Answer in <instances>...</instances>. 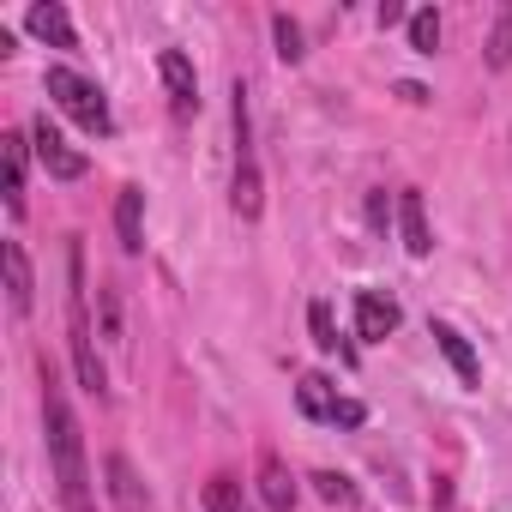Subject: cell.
<instances>
[{"label": "cell", "instance_id": "obj_13", "mask_svg": "<svg viewBox=\"0 0 512 512\" xmlns=\"http://www.w3.org/2000/svg\"><path fill=\"white\" fill-rule=\"evenodd\" d=\"M398 229H404V247L416 260L434 253V235H428V217H422V193H398Z\"/></svg>", "mask_w": 512, "mask_h": 512}, {"label": "cell", "instance_id": "obj_3", "mask_svg": "<svg viewBox=\"0 0 512 512\" xmlns=\"http://www.w3.org/2000/svg\"><path fill=\"white\" fill-rule=\"evenodd\" d=\"M43 85H49L55 109H61V115H73L85 133H97V139H103V133H115L109 103H103V91H97L85 73H73V67H49V79H43Z\"/></svg>", "mask_w": 512, "mask_h": 512}, {"label": "cell", "instance_id": "obj_11", "mask_svg": "<svg viewBox=\"0 0 512 512\" xmlns=\"http://www.w3.org/2000/svg\"><path fill=\"white\" fill-rule=\"evenodd\" d=\"M428 332H434V344H440V356H446V362H452V374H458V380H464V386H476V380H482V368H476V350H470V344H464V332H452V326H446V320H434V326H428Z\"/></svg>", "mask_w": 512, "mask_h": 512}, {"label": "cell", "instance_id": "obj_1", "mask_svg": "<svg viewBox=\"0 0 512 512\" xmlns=\"http://www.w3.org/2000/svg\"><path fill=\"white\" fill-rule=\"evenodd\" d=\"M43 428H49V458H55V482H61V506L67 512H91V482H85V434L79 416L67 404V392L55 386V374L43 368Z\"/></svg>", "mask_w": 512, "mask_h": 512}, {"label": "cell", "instance_id": "obj_10", "mask_svg": "<svg viewBox=\"0 0 512 512\" xmlns=\"http://www.w3.org/2000/svg\"><path fill=\"white\" fill-rule=\"evenodd\" d=\"M0 163H7V205H13V217L25 211V163H31V139L25 133H7L0 139Z\"/></svg>", "mask_w": 512, "mask_h": 512}, {"label": "cell", "instance_id": "obj_22", "mask_svg": "<svg viewBox=\"0 0 512 512\" xmlns=\"http://www.w3.org/2000/svg\"><path fill=\"white\" fill-rule=\"evenodd\" d=\"M308 326H314V344H320V350H338V326H332V308H326V302L308 308Z\"/></svg>", "mask_w": 512, "mask_h": 512}, {"label": "cell", "instance_id": "obj_23", "mask_svg": "<svg viewBox=\"0 0 512 512\" xmlns=\"http://www.w3.org/2000/svg\"><path fill=\"white\" fill-rule=\"evenodd\" d=\"M362 416H368V410H362V404H356V398H344V404H338V416H332V422H344V428H356V422H362Z\"/></svg>", "mask_w": 512, "mask_h": 512}, {"label": "cell", "instance_id": "obj_7", "mask_svg": "<svg viewBox=\"0 0 512 512\" xmlns=\"http://www.w3.org/2000/svg\"><path fill=\"white\" fill-rule=\"evenodd\" d=\"M0 266H7V308L25 320V314H31V302H37V284H31V260H25V247H19V241H7V247H0Z\"/></svg>", "mask_w": 512, "mask_h": 512}, {"label": "cell", "instance_id": "obj_8", "mask_svg": "<svg viewBox=\"0 0 512 512\" xmlns=\"http://www.w3.org/2000/svg\"><path fill=\"white\" fill-rule=\"evenodd\" d=\"M25 25H31V37H43L49 49H79V37H73V19H67V7H61V0H37V7L25 13Z\"/></svg>", "mask_w": 512, "mask_h": 512}, {"label": "cell", "instance_id": "obj_14", "mask_svg": "<svg viewBox=\"0 0 512 512\" xmlns=\"http://www.w3.org/2000/svg\"><path fill=\"white\" fill-rule=\"evenodd\" d=\"M115 229H121V247H127V253L145 247V193H139V187H121V199H115Z\"/></svg>", "mask_w": 512, "mask_h": 512}, {"label": "cell", "instance_id": "obj_4", "mask_svg": "<svg viewBox=\"0 0 512 512\" xmlns=\"http://www.w3.org/2000/svg\"><path fill=\"white\" fill-rule=\"evenodd\" d=\"M31 151H37V163H43L55 181H79V175H85V151H73L49 115H37V127H31Z\"/></svg>", "mask_w": 512, "mask_h": 512}, {"label": "cell", "instance_id": "obj_2", "mask_svg": "<svg viewBox=\"0 0 512 512\" xmlns=\"http://www.w3.org/2000/svg\"><path fill=\"white\" fill-rule=\"evenodd\" d=\"M67 338H73V368H79V386L91 392V398H103L109 392V374H103V362H97V350H91V320H85V253H79V241H67Z\"/></svg>", "mask_w": 512, "mask_h": 512}, {"label": "cell", "instance_id": "obj_15", "mask_svg": "<svg viewBox=\"0 0 512 512\" xmlns=\"http://www.w3.org/2000/svg\"><path fill=\"white\" fill-rule=\"evenodd\" d=\"M296 404H302V416H314V422H332L338 416V386L326 380V374H302V386H296Z\"/></svg>", "mask_w": 512, "mask_h": 512}, {"label": "cell", "instance_id": "obj_9", "mask_svg": "<svg viewBox=\"0 0 512 512\" xmlns=\"http://www.w3.org/2000/svg\"><path fill=\"white\" fill-rule=\"evenodd\" d=\"M103 476H109V494H115V506H121V512H151V494H145L139 470H133V464H127L121 452H109Z\"/></svg>", "mask_w": 512, "mask_h": 512}, {"label": "cell", "instance_id": "obj_18", "mask_svg": "<svg viewBox=\"0 0 512 512\" xmlns=\"http://www.w3.org/2000/svg\"><path fill=\"white\" fill-rule=\"evenodd\" d=\"M205 512H253V506L241 500V482L235 476H211L205 482Z\"/></svg>", "mask_w": 512, "mask_h": 512}, {"label": "cell", "instance_id": "obj_5", "mask_svg": "<svg viewBox=\"0 0 512 512\" xmlns=\"http://www.w3.org/2000/svg\"><path fill=\"white\" fill-rule=\"evenodd\" d=\"M157 73H163V85H169V103H175V115H193V109H199V73H193V61H187L181 49H163Z\"/></svg>", "mask_w": 512, "mask_h": 512}, {"label": "cell", "instance_id": "obj_16", "mask_svg": "<svg viewBox=\"0 0 512 512\" xmlns=\"http://www.w3.org/2000/svg\"><path fill=\"white\" fill-rule=\"evenodd\" d=\"M229 205H235L241 217H260V205H266V193H260V163H235V187H229Z\"/></svg>", "mask_w": 512, "mask_h": 512}, {"label": "cell", "instance_id": "obj_6", "mask_svg": "<svg viewBox=\"0 0 512 512\" xmlns=\"http://www.w3.org/2000/svg\"><path fill=\"white\" fill-rule=\"evenodd\" d=\"M392 332H398V302L380 296V290H362V296H356V338L380 344V338H392Z\"/></svg>", "mask_w": 512, "mask_h": 512}, {"label": "cell", "instance_id": "obj_21", "mask_svg": "<svg viewBox=\"0 0 512 512\" xmlns=\"http://www.w3.org/2000/svg\"><path fill=\"white\" fill-rule=\"evenodd\" d=\"M308 482H314V494H320L326 506H350V500H356V488H350V476H338V470H314Z\"/></svg>", "mask_w": 512, "mask_h": 512}, {"label": "cell", "instance_id": "obj_20", "mask_svg": "<svg viewBox=\"0 0 512 512\" xmlns=\"http://www.w3.org/2000/svg\"><path fill=\"white\" fill-rule=\"evenodd\" d=\"M272 37H278V55H284L290 67H296V61L308 55V49H302V25H296L290 13H272Z\"/></svg>", "mask_w": 512, "mask_h": 512}, {"label": "cell", "instance_id": "obj_19", "mask_svg": "<svg viewBox=\"0 0 512 512\" xmlns=\"http://www.w3.org/2000/svg\"><path fill=\"white\" fill-rule=\"evenodd\" d=\"M410 49H416V55H434V49H440V13H434V7H422V13L410 19Z\"/></svg>", "mask_w": 512, "mask_h": 512}, {"label": "cell", "instance_id": "obj_17", "mask_svg": "<svg viewBox=\"0 0 512 512\" xmlns=\"http://www.w3.org/2000/svg\"><path fill=\"white\" fill-rule=\"evenodd\" d=\"M488 67H494V73L512 67V0L494 13V31H488Z\"/></svg>", "mask_w": 512, "mask_h": 512}, {"label": "cell", "instance_id": "obj_24", "mask_svg": "<svg viewBox=\"0 0 512 512\" xmlns=\"http://www.w3.org/2000/svg\"><path fill=\"white\" fill-rule=\"evenodd\" d=\"M368 223L386 229V193H368Z\"/></svg>", "mask_w": 512, "mask_h": 512}, {"label": "cell", "instance_id": "obj_12", "mask_svg": "<svg viewBox=\"0 0 512 512\" xmlns=\"http://www.w3.org/2000/svg\"><path fill=\"white\" fill-rule=\"evenodd\" d=\"M260 500H266V512H290L296 506V482H290V470H284L278 452L260 458Z\"/></svg>", "mask_w": 512, "mask_h": 512}]
</instances>
